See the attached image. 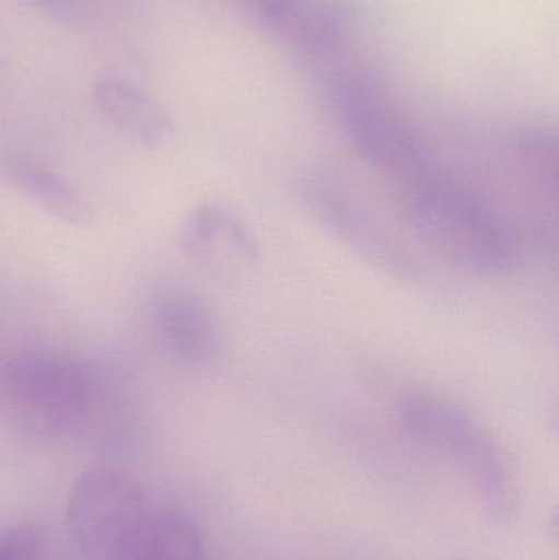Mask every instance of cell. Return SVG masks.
I'll return each instance as SVG.
<instances>
[{"label": "cell", "instance_id": "11", "mask_svg": "<svg viewBox=\"0 0 559 560\" xmlns=\"http://www.w3.org/2000/svg\"><path fill=\"white\" fill-rule=\"evenodd\" d=\"M219 242L229 243L243 258L252 261L258 259L255 238L236 217L219 206L200 207L187 220L180 233L184 255L202 256Z\"/></svg>", "mask_w": 559, "mask_h": 560}, {"label": "cell", "instance_id": "9", "mask_svg": "<svg viewBox=\"0 0 559 560\" xmlns=\"http://www.w3.org/2000/svg\"><path fill=\"white\" fill-rule=\"evenodd\" d=\"M7 173L23 194L48 210L51 215L72 225L88 223L91 212L84 200L55 171L30 158H13L9 161Z\"/></svg>", "mask_w": 559, "mask_h": 560}, {"label": "cell", "instance_id": "12", "mask_svg": "<svg viewBox=\"0 0 559 560\" xmlns=\"http://www.w3.org/2000/svg\"><path fill=\"white\" fill-rule=\"evenodd\" d=\"M0 560H42V541L33 529L0 533Z\"/></svg>", "mask_w": 559, "mask_h": 560}, {"label": "cell", "instance_id": "2", "mask_svg": "<svg viewBox=\"0 0 559 560\" xmlns=\"http://www.w3.org/2000/svg\"><path fill=\"white\" fill-rule=\"evenodd\" d=\"M397 417L414 441L463 467L492 520L514 522L521 509L517 480L504 453L471 415L427 392H409L397 401Z\"/></svg>", "mask_w": 559, "mask_h": 560}, {"label": "cell", "instance_id": "4", "mask_svg": "<svg viewBox=\"0 0 559 560\" xmlns=\"http://www.w3.org/2000/svg\"><path fill=\"white\" fill-rule=\"evenodd\" d=\"M148 515L140 482L114 467L82 474L69 495V533L85 560H128Z\"/></svg>", "mask_w": 559, "mask_h": 560}, {"label": "cell", "instance_id": "8", "mask_svg": "<svg viewBox=\"0 0 559 560\" xmlns=\"http://www.w3.org/2000/svg\"><path fill=\"white\" fill-rule=\"evenodd\" d=\"M94 98L104 115L141 143H160L170 131V117L160 104L143 89L118 75L98 79Z\"/></svg>", "mask_w": 559, "mask_h": 560}, {"label": "cell", "instance_id": "7", "mask_svg": "<svg viewBox=\"0 0 559 560\" xmlns=\"http://www.w3.org/2000/svg\"><path fill=\"white\" fill-rule=\"evenodd\" d=\"M158 328L167 348L186 364H206L216 355L217 331L209 310L186 292H174L158 305Z\"/></svg>", "mask_w": 559, "mask_h": 560}, {"label": "cell", "instance_id": "1", "mask_svg": "<svg viewBox=\"0 0 559 560\" xmlns=\"http://www.w3.org/2000/svg\"><path fill=\"white\" fill-rule=\"evenodd\" d=\"M407 219L443 258L478 275H501L517 265V233L450 170L404 190Z\"/></svg>", "mask_w": 559, "mask_h": 560}, {"label": "cell", "instance_id": "5", "mask_svg": "<svg viewBox=\"0 0 559 560\" xmlns=\"http://www.w3.org/2000/svg\"><path fill=\"white\" fill-rule=\"evenodd\" d=\"M0 397L10 417L32 433L59 434L75 427L88 407V382L74 362L30 352L0 372Z\"/></svg>", "mask_w": 559, "mask_h": 560}, {"label": "cell", "instance_id": "6", "mask_svg": "<svg viewBox=\"0 0 559 560\" xmlns=\"http://www.w3.org/2000/svg\"><path fill=\"white\" fill-rule=\"evenodd\" d=\"M299 196L322 225L371 265L399 278L412 276L409 256L377 225L347 184L325 173H311L299 183Z\"/></svg>", "mask_w": 559, "mask_h": 560}, {"label": "cell", "instance_id": "10", "mask_svg": "<svg viewBox=\"0 0 559 560\" xmlns=\"http://www.w3.org/2000/svg\"><path fill=\"white\" fill-rule=\"evenodd\" d=\"M128 560H206L202 536L183 513L148 515Z\"/></svg>", "mask_w": 559, "mask_h": 560}, {"label": "cell", "instance_id": "3", "mask_svg": "<svg viewBox=\"0 0 559 560\" xmlns=\"http://www.w3.org/2000/svg\"><path fill=\"white\" fill-rule=\"evenodd\" d=\"M376 91L373 81L361 72L341 69L334 74L335 110L361 154L394 177L404 190L446 170Z\"/></svg>", "mask_w": 559, "mask_h": 560}]
</instances>
